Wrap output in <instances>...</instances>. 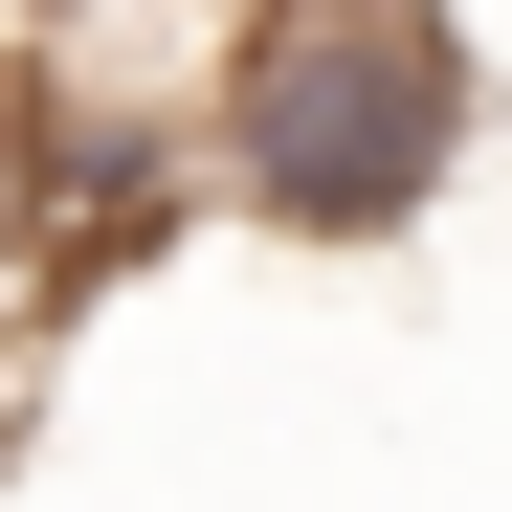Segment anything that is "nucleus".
I'll list each match as a JSON object with an SVG mask.
<instances>
[{
	"instance_id": "f03ea898",
	"label": "nucleus",
	"mask_w": 512,
	"mask_h": 512,
	"mask_svg": "<svg viewBox=\"0 0 512 512\" xmlns=\"http://www.w3.org/2000/svg\"><path fill=\"white\" fill-rule=\"evenodd\" d=\"M45 201H67V134H45V90L0 67V312H23V245H45Z\"/></svg>"
},
{
	"instance_id": "7ed1b4c3",
	"label": "nucleus",
	"mask_w": 512,
	"mask_h": 512,
	"mask_svg": "<svg viewBox=\"0 0 512 512\" xmlns=\"http://www.w3.org/2000/svg\"><path fill=\"white\" fill-rule=\"evenodd\" d=\"M0 23H67V0H0Z\"/></svg>"
},
{
	"instance_id": "f257e3e1",
	"label": "nucleus",
	"mask_w": 512,
	"mask_h": 512,
	"mask_svg": "<svg viewBox=\"0 0 512 512\" xmlns=\"http://www.w3.org/2000/svg\"><path fill=\"white\" fill-rule=\"evenodd\" d=\"M446 156H468V45L423 23V0H268V45H245V90H223V179L268 223L379 245V223H423Z\"/></svg>"
}]
</instances>
